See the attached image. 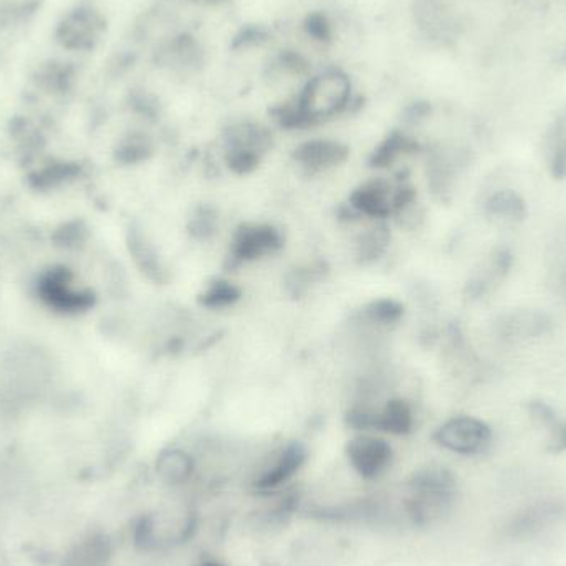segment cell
<instances>
[{
	"instance_id": "1",
	"label": "cell",
	"mask_w": 566,
	"mask_h": 566,
	"mask_svg": "<svg viewBox=\"0 0 566 566\" xmlns=\"http://www.w3.org/2000/svg\"><path fill=\"white\" fill-rule=\"evenodd\" d=\"M352 96V78L343 70L326 69L310 76L295 103L302 126L338 115L348 108Z\"/></svg>"
},
{
	"instance_id": "16",
	"label": "cell",
	"mask_w": 566,
	"mask_h": 566,
	"mask_svg": "<svg viewBox=\"0 0 566 566\" xmlns=\"http://www.w3.org/2000/svg\"><path fill=\"white\" fill-rule=\"evenodd\" d=\"M389 235L385 228L369 229L361 235L358 244V255L363 261H375L385 252Z\"/></svg>"
},
{
	"instance_id": "14",
	"label": "cell",
	"mask_w": 566,
	"mask_h": 566,
	"mask_svg": "<svg viewBox=\"0 0 566 566\" xmlns=\"http://www.w3.org/2000/svg\"><path fill=\"white\" fill-rule=\"evenodd\" d=\"M241 298V290L228 281H214L202 293L199 302L208 308H226Z\"/></svg>"
},
{
	"instance_id": "6",
	"label": "cell",
	"mask_w": 566,
	"mask_h": 566,
	"mask_svg": "<svg viewBox=\"0 0 566 566\" xmlns=\"http://www.w3.org/2000/svg\"><path fill=\"white\" fill-rule=\"evenodd\" d=\"M283 245L281 232L272 226H242L232 239L231 264L239 265L274 254Z\"/></svg>"
},
{
	"instance_id": "4",
	"label": "cell",
	"mask_w": 566,
	"mask_h": 566,
	"mask_svg": "<svg viewBox=\"0 0 566 566\" xmlns=\"http://www.w3.org/2000/svg\"><path fill=\"white\" fill-rule=\"evenodd\" d=\"M349 464L359 478H379L392 461V449L385 439L376 436H358L346 446Z\"/></svg>"
},
{
	"instance_id": "21",
	"label": "cell",
	"mask_w": 566,
	"mask_h": 566,
	"mask_svg": "<svg viewBox=\"0 0 566 566\" xmlns=\"http://www.w3.org/2000/svg\"><path fill=\"white\" fill-rule=\"evenodd\" d=\"M205 566H224V565H221V564H206Z\"/></svg>"
},
{
	"instance_id": "15",
	"label": "cell",
	"mask_w": 566,
	"mask_h": 566,
	"mask_svg": "<svg viewBox=\"0 0 566 566\" xmlns=\"http://www.w3.org/2000/svg\"><path fill=\"white\" fill-rule=\"evenodd\" d=\"M416 145L411 139L406 138L402 135H391L378 149L371 158V165L376 168H385V166L391 165L399 155L402 153L411 151Z\"/></svg>"
},
{
	"instance_id": "3",
	"label": "cell",
	"mask_w": 566,
	"mask_h": 566,
	"mask_svg": "<svg viewBox=\"0 0 566 566\" xmlns=\"http://www.w3.org/2000/svg\"><path fill=\"white\" fill-rule=\"evenodd\" d=\"M436 442L448 451L462 455L484 452L491 444L492 432L485 422L469 416L451 419L436 431Z\"/></svg>"
},
{
	"instance_id": "12",
	"label": "cell",
	"mask_w": 566,
	"mask_h": 566,
	"mask_svg": "<svg viewBox=\"0 0 566 566\" xmlns=\"http://www.w3.org/2000/svg\"><path fill=\"white\" fill-rule=\"evenodd\" d=\"M412 424H415V418H412L411 408L401 399H392L382 408V411L376 412L375 429L378 431L402 436L411 432Z\"/></svg>"
},
{
	"instance_id": "17",
	"label": "cell",
	"mask_w": 566,
	"mask_h": 566,
	"mask_svg": "<svg viewBox=\"0 0 566 566\" xmlns=\"http://www.w3.org/2000/svg\"><path fill=\"white\" fill-rule=\"evenodd\" d=\"M366 318L379 325H389V323L398 322L402 316V306L395 300H378L371 305L366 306Z\"/></svg>"
},
{
	"instance_id": "10",
	"label": "cell",
	"mask_w": 566,
	"mask_h": 566,
	"mask_svg": "<svg viewBox=\"0 0 566 566\" xmlns=\"http://www.w3.org/2000/svg\"><path fill=\"white\" fill-rule=\"evenodd\" d=\"M128 242L129 252H132L136 265L142 269L143 274H145L149 281L158 283L168 281V271H166L161 258H159L158 252H156L151 242L148 241V238H146L142 231L129 232Z\"/></svg>"
},
{
	"instance_id": "18",
	"label": "cell",
	"mask_w": 566,
	"mask_h": 566,
	"mask_svg": "<svg viewBox=\"0 0 566 566\" xmlns=\"http://www.w3.org/2000/svg\"><path fill=\"white\" fill-rule=\"evenodd\" d=\"M551 168L554 176L565 178L566 176V129L558 126L555 132L554 146H552Z\"/></svg>"
},
{
	"instance_id": "9",
	"label": "cell",
	"mask_w": 566,
	"mask_h": 566,
	"mask_svg": "<svg viewBox=\"0 0 566 566\" xmlns=\"http://www.w3.org/2000/svg\"><path fill=\"white\" fill-rule=\"evenodd\" d=\"M305 459L306 449L302 444L293 442V444L286 446L274 465L268 469L261 475V479L255 482V488L259 491H275V489L286 484L300 471V468L305 464Z\"/></svg>"
},
{
	"instance_id": "20",
	"label": "cell",
	"mask_w": 566,
	"mask_h": 566,
	"mask_svg": "<svg viewBox=\"0 0 566 566\" xmlns=\"http://www.w3.org/2000/svg\"><path fill=\"white\" fill-rule=\"evenodd\" d=\"M119 153H122L123 161L138 163L148 158L151 148H149L148 143L143 142V139H133V142L128 143Z\"/></svg>"
},
{
	"instance_id": "11",
	"label": "cell",
	"mask_w": 566,
	"mask_h": 566,
	"mask_svg": "<svg viewBox=\"0 0 566 566\" xmlns=\"http://www.w3.org/2000/svg\"><path fill=\"white\" fill-rule=\"evenodd\" d=\"M158 478L168 485H181L191 479L195 461L181 449H166L156 461Z\"/></svg>"
},
{
	"instance_id": "13",
	"label": "cell",
	"mask_w": 566,
	"mask_h": 566,
	"mask_svg": "<svg viewBox=\"0 0 566 566\" xmlns=\"http://www.w3.org/2000/svg\"><path fill=\"white\" fill-rule=\"evenodd\" d=\"M489 214L504 221H518L525 216V202L514 191H499L488 202Z\"/></svg>"
},
{
	"instance_id": "19",
	"label": "cell",
	"mask_w": 566,
	"mask_h": 566,
	"mask_svg": "<svg viewBox=\"0 0 566 566\" xmlns=\"http://www.w3.org/2000/svg\"><path fill=\"white\" fill-rule=\"evenodd\" d=\"M216 212L211 208H201L191 219V234L198 239H208L216 229Z\"/></svg>"
},
{
	"instance_id": "2",
	"label": "cell",
	"mask_w": 566,
	"mask_h": 566,
	"mask_svg": "<svg viewBox=\"0 0 566 566\" xmlns=\"http://www.w3.org/2000/svg\"><path fill=\"white\" fill-rule=\"evenodd\" d=\"M408 511L418 524H429L448 512L455 492V481L446 469H426L411 482Z\"/></svg>"
},
{
	"instance_id": "7",
	"label": "cell",
	"mask_w": 566,
	"mask_h": 566,
	"mask_svg": "<svg viewBox=\"0 0 566 566\" xmlns=\"http://www.w3.org/2000/svg\"><path fill=\"white\" fill-rule=\"evenodd\" d=\"M395 195L385 181H371L356 189L349 202L359 214L382 219L395 212Z\"/></svg>"
},
{
	"instance_id": "8",
	"label": "cell",
	"mask_w": 566,
	"mask_h": 566,
	"mask_svg": "<svg viewBox=\"0 0 566 566\" xmlns=\"http://www.w3.org/2000/svg\"><path fill=\"white\" fill-rule=\"evenodd\" d=\"M348 156V148L338 142L329 139H313V142L303 143L295 149V159L308 169V171H325V169L338 166L345 161Z\"/></svg>"
},
{
	"instance_id": "5",
	"label": "cell",
	"mask_w": 566,
	"mask_h": 566,
	"mask_svg": "<svg viewBox=\"0 0 566 566\" xmlns=\"http://www.w3.org/2000/svg\"><path fill=\"white\" fill-rule=\"evenodd\" d=\"M40 298L60 312H83L93 305V295L73 286L72 275L63 271H50L39 282Z\"/></svg>"
}]
</instances>
